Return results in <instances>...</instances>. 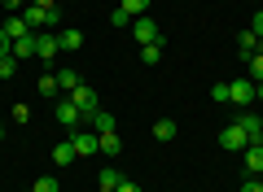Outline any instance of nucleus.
I'll list each match as a JSON object with an SVG mask.
<instances>
[{
	"label": "nucleus",
	"instance_id": "nucleus-1",
	"mask_svg": "<svg viewBox=\"0 0 263 192\" xmlns=\"http://www.w3.org/2000/svg\"><path fill=\"white\" fill-rule=\"evenodd\" d=\"M132 35L141 39V44H167V39H162V31H158V22H154L149 13H141V18H132Z\"/></svg>",
	"mask_w": 263,
	"mask_h": 192
},
{
	"label": "nucleus",
	"instance_id": "nucleus-26",
	"mask_svg": "<svg viewBox=\"0 0 263 192\" xmlns=\"http://www.w3.org/2000/svg\"><path fill=\"white\" fill-rule=\"evenodd\" d=\"M211 101H228V83H215L211 88Z\"/></svg>",
	"mask_w": 263,
	"mask_h": 192
},
{
	"label": "nucleus",
	"instance_id": "nucleus-19",
	"mask_svg": "<svg viewBox=\"0 0 263 192\" xmlns=\"http://www.w3.org/2000/svg\"><path fill=\"white\" fill-rule=\"evenodd\" d=\"M92 127H97V136H101V131H114V114H105V110H97V118H92Z\"/></svg>",
	"mask_w": 263,
	"mask_h": 192
},
{
	"label": "nucleus",
	"instance_id": "nucleus-2",
	"mask_svg": "<svg viewBox=\"0 0 263 192\" xmlns=\"http://www.w3.org/2000/svg\"><path fill=\"white\" fill-rule=\"evenodd\" d=\"M254 88H259V83H254L250 74H246V79H233V83H228V101H237V105L259 101V96H254Z\"/></svg>",
	"mask_w": 263,
	"mask_h": 192
},
{
	"label": "nucleus",
	"instance_id": "nucleus-10",
	"mask_svg": "<svg viewBox=\"0 0 263 192\" xmlns=\"http://www.w3.org/2000/svg\"><path fill=\"white\" fill-rule=\"evenodd\" d=\"M9 53L18 57V61H31V57H35V31H31V35H22V39H13Z\"/></svg>",
	"mask_w": 263,
	"mask_h": 192
},
{
	"label": "nucleus",
	"instance_id": "nucleus-22",
	"mask_svg": "<svg viewBox=\"0 0 263 192\" xmlns=\"http://www.w3.org/2000/svg\"><path fill=\"white\" fill-rule=\"evenodd\" d=\"M13 74H18V57H0V79H13Z\"/></svg>",
	"mask_w": 263,
	"mask_h": 192
},
{
	"label": "nucleus",
	"instance_id": "nucleus-28",
	"mask_svg": "<svg viewBox=\"0 0 263 192\" xmlns=\"http://www.w3.org/2000/svg\"><path fill=\"white\" fill-rule=\"evenodd\" d=\"M250 31H254V35H259V39H263V9L254 13V22H250Z\"/></svg>",
	"mask_w": 263,
	"mask_h": 192
},
{
	"label": "nucleus",
	"instance_id": "nucleus-8",
	"mask_svg": "<svg viewBox=\"0 0 263 192\" xmlns=\"http://www.w3.org/2000/svg\"><path fill=\"white\" fill-rule=\"evenodd\" d=\"M241 162H246L250 175H263V144H246L241 148Z\"/></svg>",
	"mask_w": 263,
	"mask_h": 192
},
{
	"label": "nucleus",
	"instance_id": "nucleus-27",
	"mask_svg": "<svg viewBox=\"0 0 263 192\" xmlns=\"http://www.w3.org/2000/svg\"><path fill=\"white\" fill-rule=\"evenodd\" d=\"M110 22H114V27H132V18H127L123 9H114V13H110Z\"/></svg>",
	"mask_w": 263,
	"mask_h": 192
},
{
	"label": "nucleus",
	"instance_id": "nucleus-20",
	"mask_svg": "<svg viewBox=\"0 0 263 192\" xmlns=\"http://www.w3.org/2000/svg\"><path fill=\"white\" fill-rule=\"evenodd\" d=\"M119 183H123V175L114 170V166H105V170H101V188H110V192H114Z\"/></svg>",
	"mask_w": 263,
	"mask_h": 192
},
{
	"label": "nucleus",
	"instance_id": "nucleus-34",
	"mask_svg": "<svg viewBox=\"0 0 263 192\" xmlns=\"http://www.w3.org/2000/svg\"><path fill=\"white\" fill-rule=\"evenodd\" d=\"M97 192H110V188H97Z\"/></svg>",
	"mask_w": 263,
	"mask_h": 192
},
{
	"label": "nucleus",
	"instance_id": "nucleus-3",
	"mask_svg": "<svg viewBox=\"0 0 263 192\" xmlns=\"http://www.w3.org/2000/svg\"><path fill=\"white\" fill-rule=\"evenodd\" d=\"M57 122H62V127H70V131L84 122V114H79V105L70 101V96H62V101H57Z\"/></svg>",
	"mask_w": 263,
	"mask_h": 192
},
{
	"label": "nucleus",
	"instance_id": "nucleus-29",
	"mask_svg": "<svg viewBox=\"0 0 263 192\" xmlns=\"http://www.w3.org/2000/svg\"><path fill=\"white\" fill-rule=\"evenodd\" d=\"M9 48H13V39L5 35V31H0V57H9Z\"/></svg>",
	"mask_w": 263,
	"mask_h": 192
},
{
	"label": "nucleus",
	"instance_id": "nucleus-36",
	"mask_svg": "<svg viewBox=\"0 0 263 192\" xmlns=\"http://www.w3.org/2000/svg\"><path fill=\"white\" fill-rule=\"evenodd\" d=\"M22 192H31V188H22Z\"/></svg>",
	"mask_w": 263,
	"mask_h": 192
},
{
	"label": "nucleus",
	"instance_id": "nucleus-4",
	"mask_svg": "<svg viewBox=\"0 0 263 192\" xmlns=\"http://www.w3.org/2000/svg\"><path fill=\"white\" fill-rule=\"evenodd\" d=\"M70 144H75L79 157H92L101 148V136H92V131H70Z\"/></svg>",
	"mask_w": 263,
	"mask_h": 192
},
{
	"label": "nucleus",
	"instance_id": "nucleus-24",
	"mask_svg": "<svg viewBox=\"0 0 263 192\" xmlns=\"http://www.w3.org/2000/svg\"><path fill=\"white\" fill-rule=\"evenodd\" d=\"M40 92L44 96H57V74H40Z\"/></svg>",
	"mask_w": 263,
	"mask_h": 192
},
{
	"label": "nucleus",
	"instance_id": "nucleus-5",
	"mask_svg": "<svg viewBox=\"0 0 263 192\" xmlns=\"http://www.w3.org/2000/svg\"><path fill=\"white\" fill-rule=\"evenodd\" d=\"M246 144H250V140H246V131L237 127V122H233V127H224V131H219V148H228V153H241Z\"/></svg>",
	"mask_w": 263,
	"mask_h": 192
},
{
	"label": "nucleus",
	"instance_id": "nucleus-12",
	"mask_svg": "<svg viewBox=\"0 0 263 192\" xmlns=\"http://www.w3.org/2000/svg\"><path fill=\"white\" fill-rule=\"evenodd\" d=\"M75 157H79V153H75V144H70V136H66L62 144L53 148V162H57V166H70V162H75Z\"/></svg>",
	"mask_w": 263,
	"mask_h": 192
},
{
	"label": "nucleus",
	"instance_id": "nucleus-11",
	"mask_svg": "<svg viewBox=\"0 0 263 192\" xmlns=\"http://www.w3.org/2000/svg\"><path fill=\"white\" fill-rule=\"evenodd\" d=\"M75 88H79V74L70 70V66H62V74H57V92H62V96H70Z\"/></svg>",
	"mask_w": 263,
	"mask_h": 192
},
{
	"label": "nucleus",
	"instance_id": "nucleus-35",
	"mask_svg": "<svg viewBox=\"0 0 263 192\" xmlns=\"http://www.w3.org/2000/svg\"><path fill=\"white\" fill-rule=\"evenodd\" d=\"M259 53H263V39H259Z\"/></svg>",
	"mask_w": 263,
	"mask_h": 192
},
{
	"label": "nucleus",
	"instance_id": "nucleus-23",
	"mask_svg": "<svg viewBox=\"0 0 263 192\" xmlns=\"http://www.w3.org/2000/svg\"><path fill=\"white\" fill-rule=\"evenodd\" d=\"M246 61H250V79H254V83H263V53L246 57Z\"/></svg>",
	"mask_w": 263,
	"mask_h": 192
},
{
	"label": "nucleus",
	"instance_id": "nucleus-17",
	"mask_svg": "<svg viewBox=\"0 0 263 192\" xmlns=\"http://www.w3.org/2000/svg\"><path fill=\"white\" fill-rule=\"evenodd\" d=\"M119 9L127 13V18H141V13H149V0H123Z\"/></svg>",
	"mask_w": 263,
	"mask_h": 192
},
{
	"label": "nucleus",
	"instance_id": "nucleus-15",
	"mask_svg": "<svg viewBox=\"0 0 263 192\" xmlns=\"http://www.w3.org/2000/svg\"><path fill=\"white\" fill-rule=\"evenodd\" d=\"M154 140L171 144V140H176V122H171V118H158V122H154Z\"/></svg>",
	"mask_w": 263,
	"mask_h": 192
},
{
	"label": "nucleus",
	"instance_id": "nucleus-14",
	"mask_svg": "<svg viewBox=\"0 0 263 192\" xmlns=\"http://www.w3.org/2000/svg\"><path fill=\"white\" fill-rule=\"evenodd\" d=\"M237 48H241V57H254V53H259V35H254V31L246 27L241 35H237Z\"/></svg>",
	"mask_w": 263,
	"mask_h": 192
},
{
	"label": "nucleus",
	"instance_id": "nucleus-25",
	"mask_svg": "<svg viewBox=\"0 0 263 192\" xmlns=\"http://www.w3.org/2000/svg\"><path fill=\"white\" fill-rule=\"evenodd\" d=\"M241 192H263V179H259V175H250V179L241 183Z\"/></svg>",
	"mask_w": 263,
	"mask_h": 192
},
{
	"label": "nucleus",
	"instance_id": "nucleus-13",
	"mask_svg": "<svg viewBox=\"0 0 263 192\" xmlns=\"http://www.w3.org/2000/svg\"><path fill=\"white\" fill-rule=\"evenodd\" d=\"M0 31H5V35H9V39H22V35H31V27H27V22H22V13H13V18L5 22V27H0Z\"/></svg>",
	"mask_w": 263,
	"mask_h": 192
},
{
	"label": "nucleus",
	"instance_id": "nucleus-33",
	"mask_svg": "<svg viewBox=\"0 0 263 192\" xmlns=\"http://www.w3.org/2000/svg\"><path fill=\"white\" fill-rule=\"evenodd\" d=\"M0 140H5V122H0Z\"/></svg>",
	"mask_w": 263,
	"mask_h": 192
},
{
	"label": "nucleus",
	"instance_id": "nucleus-6",
	"mask_svg": "<svg viewBox=\"0 0 263 192\" xmlns=\"http://www.w3.org/2000/svg\"><path fill=\"white\" fill-rule=\"evenodd\" d=\"M237 127L246 131V140H250V144H263V118H259V114H241V118H237Z\"/></svg>",
	"mask_w": 263,
	"mask_h": 192
},
{
	"label": "nucleus",
	"instance_id": "nucleus-9",
	"mask_svg": "<svg viewBox=\"0 0 263 192\" xmlns=\"http://www.w3.org/2000/svg\"><path fill=\"white\" fill-rule=\"evenodd\" d=\"M57 48H62V53H79V48H84V35H79V31H57Z\"/></svg>",
	"mask_w": 263,
	"mask_h": 192
},
{
	"label": "nucleus",
	"instance_id": "nucleus-18",
	"mask_svg": "<svg viewBox=\"0 0 263 192\" xmlns=\"http://www.w3.org/2000/svg\"><path fill=\"white\" fill-rule=\"evenodd\" d=\"M162 48H167V44H141V61H162Z\"/></svg>",
	"mask_w": 263,
	"mask_h": 192
},
{
	"label": "nucleus",
	"instance_id": "nucleus-30",
	"mask_svg": "<svg viewBox=\"0 0 263 192\" xmlns=\"http://www.w3.org/2000/svg\"><path fill=\"white\" fill-rule=\"evenodd\" d=\"M114 192H141V183H132V179H123V183H119V188H114Z\"/></svg>",
	"mask_w": 263,
	"mask_h": 192
},
{
	"label": "nucleus",
	"instance_id": "nucleus-37",
	"mask_svg": "<svg viewBox=\"0 0 263 192\" xmlns=\"http://www.w3.org/2000/svg\"><path fill=\"white\" fill-rule=\"evenodd\" d=\"M259 179H263V175H259Z\"/></svg>",
	"mask_w": 263,
	"mask_h": 192
},
{
	"label": "nucleus",
	"instance_id": "nucleus-32",
	"mask_svg": "<svg viewBox=\"0 0 263 192\" xmlns=\"http://www.w3.org/2000/svg\"><path fill=\"white\" fill-rule=\"evenodd\" d=\"M27 5H40V9H57V0H27Z\"/></svg>",
	"mask_w": 263,
	"mask_h": 192
},
{
	"label": "nucleus",
	"instance_id": "nucleus-31",
	"mask_svg": "<svg viewBox=\"0 0 263 192\" xmlns=\"http://www.w3.org/2000/svg\"><path fill=\"white\" fill-rule=\"evenodd\" d=\"M22 5H27V0H5V9H9V13H22Z\"/></svg>",
	"mask_w": 263,
	"mask_h": 192
},
{
	"label": "nucleus",
	"instance_id": "nucleus-16",
	"mask_svg": "<svg viewBox=\"0 0 263 192\" xmlns=\"http://www.w3.org/2000/svg\"><path fill=\"white\" fill-rule=\"evenodd\" d=\"M101 153H105V157H119V153H123V140L114 136V131H101Z\"/></svg>",
	"mask_w": 263,
	"mask_h": 192
},
{
	"label": "nucleus",
	"instance_id": "nucleus-21",
	"mask_svg": "<svg viewBox=\"0 0 263 192\" xmlns=\"http://www.w3.org/2000/svg\"><path fill=\"white\" fill-rule=\"evenodd\" d=\"M31 192H62V188H57V179H53V175H40V179L31 183Z\"/></svg>",
	"mask_w": 263,
	"mask_h": 192
},
{
	"label": "nucleus",
	"instance_id": "nucleus-7",
	"mask_svg": "<svg viewBox=\"0 0 263 192\" xmlns=\"http://www.w3.org/2000/svg\"><path fill=\"white\" fill-rule=\"evenodd\" d=\"M57 53H62V48H57V35L40 31V35H35V57H40V61H53Z\"/></svg>",
	"mask_w": 263,
	"mask_h": 192
}]
</instances>
